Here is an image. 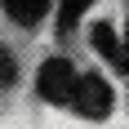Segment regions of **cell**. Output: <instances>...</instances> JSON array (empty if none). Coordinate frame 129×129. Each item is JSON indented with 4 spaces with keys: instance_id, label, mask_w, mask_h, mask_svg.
Returning a JSON list of instances; mask_svg holds the SVG:
<instances>
[{
    "instance_id": "6da1fadb",
    "label": "cell",
    "mask_w": 129,
    "mask_h": 129,
    "mask_svg": "<svg viewBox=\"0 0 129 129\" xmlns=\"http://www.w3.org/2000/svg\"><path fill=\"white\" fill-rule=\"evenodd\" d=\"M76 85H80V76H76V67L67 58H49L36 71V89H40L45 103H71L76 98Z\"/></svg>"
},
{
    "instance_id": "7a4b0ae2",
    "label": "cell",
    "mask_w": 129,
    "mask_h": 129,
    "mask_svg": "<svg viewBox=\"0 0 129 129\" xmlns=\"http://www.w3.org/2000/svg\"><path fill=\"white\" fill-rule=\"evenodd\" d=\"M71 107H76L85 120H103L107 111H111V85H107L103 76H80Z\"/></svg>"
},
{
    "instance_id": "3957f363",
    "label": "cell",
    "mask_w": 129,
    "mask_h": 129,
    "mask_svg": "<svg viewBox=\"0 0 129 129\" xmlns=\"http://www.w3.org/2000/svg\"><path fill=\"white\" fill-rule=\"evenodd\" d=\"M93 45H98L107 58H111V67H120V71L129 76V53H125V45L116 40V31H111L107 22H98V27H93Z\"/></svg>"
},
{
    "instance_id": "277c9868",
    "label": "cell",
    "mask_w": 129,
    "mask_h": 129,
    "mask_svg": "<svg viewBox=\"0 0 129 129\" xmlns=\"http://www.w3.org/2000/svg\"><path fill=\"white\" fill-rule=\"evenodd\" d=\"M5 13L13 22H22V27H36L49 13V0H5Z\"/></svg>"
},
{
    "instance_id": "5b68a950",
    "label": "cell",
    "mask_w": 129,
    "mask_h": 129,
    "mask_svg": "<svg viewBox=\"0 0 129 129\" xmlns=\"http://www.w3.org/2000/svg\"><path fill=\"white\" fill-rule=\"evenodd\" d=\"M89 5H93V0H62V5H58V27H62V31H71L85 13H89Z\"/></svg>"
},
{
    "instance_id": "8992f818",
    "label": "cell",
    "mask_w": 129,
    "mask_h": 129,
    "mask_svg": "<svg viewBox=\"0 0 129 129\" xmlns=\"http://www.w3.org/2000/svg\"><path fill=\"white\" fill-rule=\"evenodd\" d=\"M13 80V62H9V53L0 49V85H9Z\"/></svg>"
},
{
    "instance_id": "52a82bcc",
    "label": "cell",
    "mask_w": 129,
    "mask_h": 129,
    "mask_svg": "<svg viewBox=\"0 0 129 129\" xmlns=\"http://www.w3.org/2000/svg\"><path fill=\"white\" fill-rule=\"evenodd\" d=\"M125 53H129V36H125Z\"/></svg>"
}]
</instances>
